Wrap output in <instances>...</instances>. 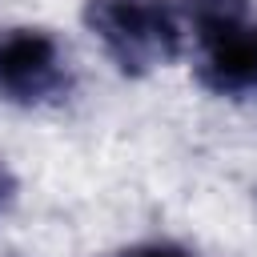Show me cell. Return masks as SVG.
<instances>
[{"label":"cell","mask_w":257,"mask_h":257,"mask_svg":"<svg viewBox=\"0 0 257 257\" xmlns=\"http://www.w3.org/2000/svg\"><path fill=\"white\" fill-rule=\"evenodd\" d=\"M68 52L48 28L4 24L0 28V96L24 108L52 104L68 92Z\"/></svg>","instance_id":"cell-2"},{"label":"cell","mask_w":257,"mask_h":257,"mask_svg":"<svg viewBox=\"0 0 257 257\" xmlns=\"http://www.w3.org/2000/svg\"><path fill=\"white\" fill-rule=\"evenodd\" d=\"M8 189H12V181H8V173H4V169H0V205H4V201H8Z\"/></svg>","instance_id":"cell-5"},{"label":"cell","mask_w":257,"mask_h":257,"mask_svg":"<svg viewBox=\"0 0 257 257\" xmlns=\"http://www.w3.org/2000/svg\"><path fill=\"white\" fill-rule=\"evenodd\" d=\"M124 257H193V253H185V249H177V245H141V249L124 253Z\"/></svg>","instance_id":"cell-4"},{"label":"cell","mask_w":257,"mask_h":257,"mask_svg":"<svg viewBox=\"0 0 257 257\" xmlns=\"http://www.w3.org/2000/svg\"><path fill=\"white\" fill-rule=\"evenodd\" d=\"M84 24L124 76L173 64L185 48L173 0H84Z\"/></svg>","instance_id":"cell-1"},{"label":"cell","mask_w":257,"mask_h":257,"mask_svg":"<svg viewBox=\"0 0 257 257\" xmlns=\"http://www.w3.org/2000/svg\"><path fill=\"white\" fill-rule=\"evenodd\" d=\"M249 0H185V16L193 20V32H221V28H237L249 24L245 20Z\"/></svg>","instance_id":"cell-3"}]
</instances>
